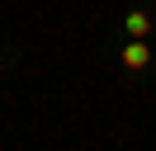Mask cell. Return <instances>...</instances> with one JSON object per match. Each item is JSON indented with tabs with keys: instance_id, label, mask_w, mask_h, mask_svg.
<instances>
[{
	"instance_id": "1",
	"label": "cell",
	"mask_w": 156,
	"mask_h": 151,
	"mask_svg": "<svg viewBox=\"0 0 156 151\" xmlns=\"http://www.w3.org/2000/svg\"><path fill=\"white\" fill-rule=\"evenodd\" d=\"M123 66H128V71H147V66H151V47H147V38L123 43Z\"/></svg>"
},
{
	"instance_id": "2",
	"label": "cell",
	"mask_w": 156,
	"mask_h": 151,
	"mask_svg": "<svg viewBox=\"0 0 156 151\" xmlns=\"http://www.w3.org/2000/svg\"><path fill=\"white\" fill-rule=\"evenodd\" d=\"M151 24H156V19L147 14V9H133V14H123V33H128V38H147V33H151Z\"/></svg>"
}]
</instances>
